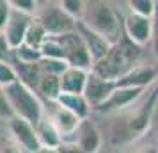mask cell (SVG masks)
<instances>
[{"mask_svg":"<svg viewBox=\"0 0 158 153\" xmlns=\"http://www.w3.org/2000/svg\"><path fill=\"white\" fill-rule=\"evenodd\" d=\"M148 89H131V87H115L114 93L108 96L105 103H101L96 110L100 112H114V110H123L135 103L142 95H146Z\"/></svg>","mask_w":158,"mask_h":153,"instance_id":"12","label":"cell"},{"mask_svg":"<svg viewBox=\"0 0 158 153\" xmlns=\"http://www.w3.org/2000/svg\"><path fill=\"white\" fill-rule=\"evenodd\" d=\"M59 43L64 48V61L69 68H78V70H85L91 71L93 68V59L87 52L85 45L82 41V37L78 36V32H69L64 36H59Z\"/></svg>","mask_w":158,"mask_h":153,"instance_id":"5","label":"cell"},{"mask_svg":"<svg viewBox=\"0 0 158 153\" xmlns=\"http://www.w3.org/2000/svg\"><path fill=\"white\" fill-rule=\"evenodd\" d=\"M78 22L84 23L87 29L96 32L110 45L119 43L124 36L123 34V22L119 20L117 11L112 7V4L103 2V0L85 2L84 15Z\"/></svg>","mask_w":158,"mask_h":153,"instance_id":"2","label":"cell"},{"mask_svg":"<svg viewBox=\"0 0 158 153\" xmlns=\"http://www.w3.org/2000/svg\"><path fill=\"white\" fill-rule=\"evenodd\" d=\"M34 16L23 15V13H18L15 9H11V16H9V22L6 25V29L2 32V37H4V43L9 50L15 52L18 46H22L23 41H25V34H27V29H29L30 22H32Z\"/></svg>","mask_w":158,"mask_h":153,"instance_id":"8","label":"cell"},{"mask_svg":"<svg viewBox=\"0 0 158 153\" xmlns=\"http://www.w3.org/2000/svg\"><path fill=\"white\" fill-rule=\"evenodd\" d=\"M151 27H153V20L151 18H144V16H137L130 13L124 20H123V34L130 43L135 46L142 48L151 41Z\"/></svg>","mask_w":158,"mask_h":153,"instance_id":"7","label":"cell"},{"mask_svg":"<svg viewBox=\"0 0 158 153\" xmlns=\"http://www.w3.org/2000/svg\"><path fill=\"white\" fill-rule=\"evenodd\" d=\"M57 4L66 15L71 16L73 20H77V22L82 18L84 9H85V2L84 0H62V2H57Z\"/></svg>","mask_w":158,"mask_h":153,"instance_id":"26","label":"cell"},{"mask_svg":"<svg viewBox=\"0 0 158 153\" xmlns=\"http://www.w3.org/2000/svg\"><path fill=\"white\" fill-rule=\"evenodd\" d=\"M59 153H82L80 151V148L73 141H62V144L57 148Z\"/></svg>","mask_w":158,"mask_h":153,"instance_id":"33","label":"cell"},{"mask_svg":"<svg viewBox=\"0 0 158 153\" xmlns=\"http://www.w3.org/2000/svg\"><path fill=\"white\" fill-rule=\"evenodd\" d=\"M156 96H158V86L153 89V93L148 96V100H146L131 116H128L126 125H128V132H130V135H131V139L142 135L144 132L149 128L151 116H153L155 103H156Z\"/></svg>","mask_w":158,"mask_h":153,"instance_id":"9","label":"cell"},{"mask_svg":"<svg viewBox=\"0 0 158 153\" xmlns=\"http://www.w3.org/2000/svg\"><path fill=\"white\" fill-rule=\"evenodd\" d=\"M53 126L57 128V132L60 134V137L64 141V137H69V135H75V132L78 130L82 119L78 116H75L71 110L60 107L57 103H53V109H52L50 116H48Z\"/></svg>","mask_w":158,"mask_h":153,"instance_id":"13","label":"cell"},{"mask_svg":"<svg viewBox=\"0 0 158 153\" xmlns=\"http://www.w3.org/2000/svg\"><path fill=\"white\" fill-rule=\"evenodd\" d=\"M75 144L80 148L82 153H98L103 144V135L100 128L91 119H84L80 123L78 130L75 132Z\"/></svg>","mask_w":158,"mask_h":153,"instance_id":"11","label":"cell"},{"mask_svg":"<svg viewBox=\"0 0 158 153\" xmlns=\"http://www.w3.org/2000/svg\"><path fill=\"white\" fill-rule=\"evenodd\" d=\"M18 80L15 71V66L9 64L7 61H0V87H7L9 84Z\"/></svg>","mask_w":158,"mask_h":153,"instance_id":"28","label":"cell"},{"mask_svg":"<svg viewBox=\"0 0 158 153\" xmlns=\"http://www.w3.org/2000/svg\"><path fill=\"white\" fill-rule=\"evenodd\" d=\"M34 153H59V150L57 148H44V146H41V148Z\"/></svg>","mask_w":158,"mask_h":153,"instance_id":"35","label":"cell"},{"mask_svg":"<svg viewBox=\"0 0 158 153\" xmlns=\"http://www.w3.org/2000/svg\"><path fill=\"white\" fill-rule=\"evenodd\" d=\"M0 117L2 119H9L13 117V110L9 107L7 98H6V93H4V87H0Z\"/></svg>","mask_w":158,"mask_h":153,"instance_id":"32","label":"cell"},{"mask_svg":"<svg viewBox=\"0 0 158 153\" xmlns=\"http://www.w3.org/2000/svg\"><path fill=\"white\" fill-rule=\"evenodd\" d=\"M151 20H153V27H151V41L149 43H151V48H153V53L158 59V9Z\"/></svg>","mask_w":158,"mask_h":153,"instance_id":"31","label":"cell"},{"mask_svg":"<svg viewBox=\"0 0 158 153\" xmlns=\"http://www.w3.org/2000/svg\"><path fill=\"white\" fill-rule=\"evenodd\" d=\"M9 4H11V9L29 16H36L37 9H39V4L36 0H9Z\"/></svg>","mask_w":158,"mask_h":153,"instance_id":"27","label":"cell"},{"mask_svg":"<svg viewBox=\"0 0 158 153\" xmlns=\"http://www.w3.org/2000/svg\"><path fill=\"white\" fill-rule=\"evenodd\" d=\"M39 68L43 75H52V77H60L62 73L69 68L64 61H55V59H41Z\"/></svg>","mask_w":158,"mask_h":153,"instance_id":"25","label":"cell"},{"mask_svg":"<svg viewBox=\"0 0 158 153\" xmlns=\"http://www.w3.org/2000/svg\"><path fill=\"white\" fill-rule=\"evenodd\" d=\"M7 134L13 137V141L22 148L23 151L34 153L41 148L39 141H37L34 125L22 119V117H16V116L9 117L7 119Z\"/></svg>","mask_w":158,"mask_h":153,"instance_id":"6","label":"cell"},{"mask_svg":"<svg viewBox=\"0 0 158 153\" xmlns=\"http://www.w3.org/2000/svg\"><path fill=\"white\" fill-rule=\"evenodd\" d=\"M156 9H158V2H156Z\"/></svg>","mask_w":158,"mask_h":153,"instance_id":"36","label":"cell"},{"mask_svg":"<svg viewBox=\"0 0 158 153\" xmlns=\"http://www.w3.org/2000/svg\"><path fill=\"white\" fill-rule=\"evenodd\" d=\"M130 153H158V148L155 144H142L139 148H133Z\"/></svg>","mask_w":158,"mask_h":153,"instance_id":"34","label":"cell"},{"mask_svg":"<svg viewBox=\"0 0 158 153\" xmlns=\"http://www.w3.org/2000/svg\"><path fill=\"white\" fill-rule=\"evenodd\" d=\"M87 75H89V71H85V70L68 68V70L59 77L60 93H66V95H84Z\"/></svg>","mask_w":158,"mask_h":153,"instance_id":"16","label":"cell"},{"mask_svg":"<svg viewBox=\"0 0 158 153\" xmlns=\"http://www.w3.org/2000/svg\"><path fill=\"white\" fill-rule=\"evenodd\" d=\"M9 16H11V4H9V0H0V34L4 32L6 25H7Z\"/></svg>","mask_w":158,"mask_h":153,"instance_id":"30","label":"cell"},{"mask_svg":"<svg viewBox=\"0 0 158 153\" xmlns=\"http://www.w3.org/2000/svg\"><path fill=\"white\" fill-rule=\"evenodd\" d=\"M15 71H16L18 80L36 93L37 84H39L41 77H43V71H41V68H39V62H37V64H20V62H16Z\"/></svg>","mask_w":158,"mask_h":153,"instance_id":"19","label":"cell"},{"mask_svg":"<svg viewBox=\"0 0 158 153\" xmlns=\"http://www.w3.org/2000/svg\"><path fill=\"white\" fill-rule=\"evenodd\" d=\"M34 128H36L37 141H39L41 146H44V148H59V146L62 144V137L57 132V128L53 126V123L48 119V116L41 117L34 125Z\"/></svg>","mask_w":158,"mask_h":153,"instance_id":"17","label":"cell"},{"mask_svg":"<svg viewBox=\"0 0 158 153\" xmlns=\"http://www.w3.org/2000/svg\"><path fill=\"white\" fill-rule=\"evenodd\" d=\"M39 52H41V57L43 59L64 61V48H62V45L59 43L57 37H48V39L43 43V46L39 48Z\"/></svg>","mask_w":158,"mask_h":153,"instance_id":"22","label":"cell"},{"mask_svg":"<svg viewBox=\"0 0 158 153\" xmlns=\"http://www.w3.org/2000/svg\"><path fill=\"white\" fill-rule=\"evenodd\" d=\"M130 7V13L137 16H144V18H153L156 13V2L153 0H130L126 4Z\"/></svg>","mask_w":158,"mask_h":153,"instance_id":"23","label":"cell"},{"mask_svg":"<svg viewBox=\"0 0 158 153\" xmlns=\"http://www.w3.org/2000/svg\"><path fill=\"white\" fill-rule=\"evenodd\" d=\"M117 87L115 82L110 80H103L98 75L89 71L87 75V82H85V89H84V96L89 102L91 109H98L101 103H105L108 96L114 93V89Z\"/></svg>","mask_w":158,"mask_h":153,"instance_id":"10","label":"cell"},{"mask_svg":"<svg viewBox=\"0 0 158 153\" xmlns=\"http://www.w3.org/2000/svg\"><path fill=\"white\" fill-rule=\"evenodd\" d=\"M15 57H16V62L20 64H37L41 62V52L36 50V48H30L27 45H22L15 50Z\"/></svg>","mask_w":158,"mask_h":153,"instance_id":"24","label":"cell"},{"mask_svg":"<svg viewBox=\"0 0 158 153\" xmlns=\"http://www.w3.org/2000/svg\"><path fill=\"white\" fill-rule=\"evenodd\" d=\"M77 32H78V36L82 37V41L85 45L89 55L93 59V64L98 62L100 59H103L108 53V50H110L112 45L108 43V41H105L101 36H98L96 32H93L91 29H87L84 23L77 22Z\"/></svg>","mask_w":158,"mask_h":153,"instance_id":"14","label":"cell"},{"mask_svg":"<svg viewBox=\"0 0 158 153\" xmlns=\"http://www.w3.org/2000/svg\"><path fill=\"white\" fill-rule=\"evenodd\" d=\"M156 79V68L151 66H137L124 77L115 80L117 87H131V89H148Z\"/></svg>","mask_w":158,"mask_h":153,"instance_id":"15","label":"cell"},{"mask_svg":"<svg viewBox=\"0 0 158 153\" xmlns=\"http://www.w3.org/2000/svg\"><path fill=\"white\" fill-rule=\"evenodd\" d=\"M36 18L50 37H59L77 30V20L66 15L59 4H44L37 9Z\"/></svg>","mask_w":158,"mask_h":153,"instance_id":"4","label":"cell"},{"mask_svg":"<svg viewBox=\"0 0 158 153\" xmlns=\"http://www.w3.org/2000/svg\"><path fill=\"white\" fill-rule=\"evenodd\" d=\"M140 53H142V48L130 43L128 39L123 36L119 43L110 46V50L105 57L100 59L98 62H94L93 68H91V73L98 75L103 80L115 82L121 77H124L128 71H131L133 68H137Z\"/></svg>","mask_w":158,"mask_h":153,"instance_id":"1","label":"cell"},{"mask_svg":"<svg viewBox=\"0 0 158 153\" xmlns=\"http://www.w3.org/2000/svg\"><path fill=\"white\" fill-rule=\"evenodd\" d=\"M36 93L46 98L48 102L55 103L57 98L60 96V82H59V77H52V75H43L41 80L37 84Z\"/></svg>","mask_w":158,"mask_h":153,"instance_id":"20","label":"cell"},{"mask_svg":"<svg viewBox=\"0 0 158 153\" xmlns=\"http://www.w3.org/2000/svg\"><path fill=\"white\" fill-rule=\"evenodd\" d=\"M55 103L60 105V107H64V109H68V110H71L73 114L78 116L82 121L84 119H89L91 110H93L84 95H66V93H60V96L57 98Z\"/></svg>","mask_w":158,"mask_h":153,"instance_id":"18","label":"cell"},{"mask_svg":"<svg viewBox=\"0 0 158 153\" xmlns=\"http://www.w3.org/2000/svg\"><path fill=\"white\" fill-rule=\"evenodd\" d=\"M6 98L11 110H13V116L22 117L29 123L36 125L41 117L44 116L43 112V105L39 102L37 95L32 91L30 87H27L25 84H22L20 80L9 84L7 87H4Z\"/></svg>","mask_w":158,"mask_h":153,"instance_id":"3","label":"cell"},{"mask_svg":"<svg viewBox=\"0 0 158 153\" xmlns=\"http://www.w3.org/2000/svg\"><path fill=\"white\" fill-rule=\"evenodd\" d=\"M48 37L50 36L46 34V30L43 29V25L37 22V18L34 16L32 22H30V25H29V29H27V34H25V41H23V45H27V46H30V48L39 50Z\"/></svg>","mask_w":158,"mask_h":153,"instance_id":"21","label":"cell"},{"mask_svg":"<svg viewBox=\"0 0 158 153\" xmlns=\"http://www.w3.org/2000/svg\"><path fill=\"white\" fill-rule=\"evenodd\" d=\"M0 153H25V151L16 144L15 141H13V137L6 132V134L0 137Z\"/></svg>","mask_w":158,"mask_h":153,"instance_id":"29","label":"cell"}]
</instances>
